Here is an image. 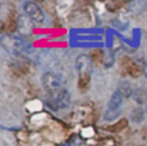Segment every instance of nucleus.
<instances>
[{"label":"nucleus","instance_id":"1","mask_svg":"<svg viewBox=\"0 0 147 146\" xmlns=\"http://www.w3.org/2000/svg\"><path fill=\"white\" fill-rule=\"evenodd\" d=\"M0 43L1 46L14 56H21L23 53L30 49L28 41L20 34H2Z\"/></svg>","mask_w":147,"mask_h":146},{"label":"nucleus","instance_id":"2","mask_svg":"<svg viewBox=\"0 0 147 146\" xmlns=\"http://www.w3.org/2000/svg\"><path fill=\"white\" fill-rule=\"evenodd\" d=\"M71 103V95L69 91L64 87L59 90L55 93L48 94L46 99V105L52 110H63L67 109Z\"/></svg>","mask_w":147,"mask_h":146},{"label":"nucleus","instance_id":"3","mask_svg":"<svg viewBox=\"0 0 147 146\" xmlns=\"http://www.w3.org/2000/svg\"><path fill=\"white\" fill-rule=\"evenodd\" d=\"M63 79L56 71H46L41 76V85L45 91L51 94L62 89Z\"/></svg>","mask_w":147,"mask_h":146},{"label":"nucleus","instance_id":"4","mask_svg":"<svg viewBox=\"0 0 147 146\" xmlns=\"http://www.w3.org/2000/svg\"><path fill=\"white\" fill-rule=\"evenodd\" d=\"M123 103V97L119 92H114L109 99L107 110L105 112V120L106 121H114L121 115V107Z\"/></svg>","mask_w":147,"mask_h":146},{"label":"nucleus","instance_id":"5","mask_svg":"<svg viewBox=\"0 0 147 146\" xmlns=\"http://www.w3.org/2000/svg\"><path fill=\"white\" fill-rule=\"evenodd\" d=\"M23 9L25 15H28L34 23H42L45 21V14L37 3L32 1H25L23 3Z\"/></svg>","mask_w":147,"mask_h":146},{"label":"nucleus","instance_id":"6","mask_svg":"<svg viewBox=\"0 0 147 146\" xmlns=\"http://www.w3.org/2000/svg\"><path fill=\"white\" fill-rule=\"evenodd\" d=\"M75 68L80 77H88L92 71V60L86 54H80L75 60Z\"/></svg>","mask_w":147,"mask_h":146},{"label":"nucleus","instance_id":"7","mask_svg":"<svg viewBox=\"0 0 147 146\" xmlns=\"http://www.w3.org/2000/svg\"><path fill=\"white\" fill-rule=\"evenodd\" d=\"M33 30V21L28 15H20L17 20V31L21 37L31 36Z\"/></svg>","mask_w":147,"mask_h":146},{"label":"nucleus","instance_id":"8","mask_svg":"<svg viewBox=\"0 0 147 146\" xmlns=\"http://www.w3.org/2000/svg\"><path fill=\"white\" fill-rule=\"evenodd\" d=\"M57 62L59 61H57L55 54H53L48 51H44V52L39 53L37 56V63L45 69H53L57 64Z\"/></svg>","mask_w":147,"mask_h":146},{"label":"nucleus","instance_id":"9","mask_svg":"<svg viewBox=\"0 0 147 146\" xmlns=\"http://www.w3.org/2000/svg\"><path fill=\"white\" fill-rule=\"evenodd\" d=\"M133 89L131 86V84L127 82V80H122L118 86H117V92H119L122 94L123 98H129L133 94Z\"/></svg>","mask_w":147,"mask_h":146},{"label":"nucleus","instance_id":"10","mask_svg":"<svg viewBox=\"0 0 147 146\" xmlns=\"http://www.w3.org/2000/svg\"><path fill=\"white\" fill-rule=\"evenodd\" d=\"M147 8V2L146 1H131L129 3V11H131L132 14H140L142 13L145 9Z\"/></svg>","mask_w":147,"mask_h":146},{"label":"nucleus","instance_id":"11","mask_svg":"<svg viewBox=\"0 0 147 146\" xmlns=\"http://www.w3.org/2000/svg\"><path fill=\"white\" fill-rule=\"evenodd\" d=\"M145 116H146V112H145V109H142V108H134V109L131 112L130 118H131V121H132L133 123L139 124V123L144 122Z\"/></svg>","mask_w":147,"mask_h":146},{"label":"nucleus","instance_id":"12","mask_svg":"<svg viewBox=\"0 0 147 146\" xmlns=\"http://www.w3.org/2000/svg\"><path fill=\"white\" fill-rule=\"evenodd\" d=\"M132 97H133L134 101L138 102V103H140V105H141V103H145V102L147 101V93H146L145 90H142V89H136V90L133 91Z\"/></svg>","mask_w":147,"mask_h":146},{"label":"nucleus","instance_id":"13","mask_svg":"<svg viewBox=\"0 0 147 146\" xmlns=\"http://www.w3.org/2000/svg\"><path fill=\"white\" fill-rule=\"evenodd\" d=\"M113 25L114 28H116L117 30L119 31H124L129 28V22L127 21H123V20H119V18H116V20H113Z\"/></svg>","mask_w":147,"mask_h":146},{"label":"nucleus","instance_id":"14","mask_svg":"<svg viewBox=\"0 0 147 146\" xmlns=\"http://www.w3.org/2000/svg\"><path fill=\"white\" fill-rule=\"evenodd\" d=\"M144 75L147 77V62H146L145 66H144Z\"/></svg>","mask_w":147,"mask_h":146},{"label":"nucleus","instance_id":"15","mask_svg":"<svg viewBox=\"0 0 147 146\" xmlns=\"http://www.w3.org/2000/svg\"><path fill=\"white\" fill-rule=\"evenodd\" d=\"M62 146H71V145H69V144H64V145H62Z\"/></svg>","mask_w":147,"mask_h":146},{"label":"nucleus","instance_id":"16","mask_svg":"<svg viewBox=\"0 0 147 146\" xmlns=\"http://www.w3.org/2000/svg\"><path fill=\"white\" fill-rule=\"evenodd\" d=\"M145 112H146V115H147V106H146V108H145Z\"/></svg>","mask_w":147,"mask_h":146}]
</instances>
